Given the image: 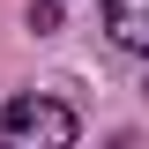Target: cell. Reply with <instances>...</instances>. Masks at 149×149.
I'll return each instance as SVG.
<instances>
[{"instance_id":"cell-2","label":"cell","mask_w":149,"mask_h":149,"mask_svg":"<svg viewBox=\"0 0 149 149\" xmlns=\"http://www.w3.org/2000/svg\"><path fill=\"white\" fill-rule=\"evenodd\" d=\"M104 30L127 52H149V0H104Z\"/></svg>"},{"instance_id":"cell-1","label":"cell","mask_w":149,"mask_h":149,"mask_svg":"<svg viewBox=\"0 0 149 149\" xmlns=\"http://www.w3.org/2000/svg\"><path fill=\"white\" fill-rule=\"evenodd\" d=\"M74 112L52 104V97H15V104H0V142H74Z\"/></svg>"}]
</instances>
